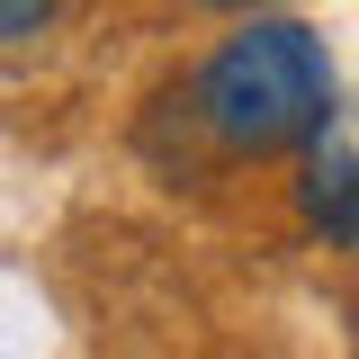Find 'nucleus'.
I'll use <instances>...</instances> for the list:
<instances>
[{
    "label": "nucleus",
    "mask_w": 359,
    "mask_h": 359,
    "mask_svg": "<svg viewBox=\"0 0 359 359\" xmlns=\"http://www.w3.org/2000/svg\"><path fill=\"white\" fill-rule=\"evenodd\" d=\"M63 0H0V45H36Z\"/></svg>",
    "instance_id": "nucleus-3"
},
{
    "label": "nucleus",
    "mask_w": 359,
    "mask_h": 359,
    "mask_svg": "<svg viewBox=\"0 0 359 359\" xmlns=\"http://www.w3.org/2000/svg\"><path fill=\"white\" fill-rule=\"evenodd\" d=\"M297 207L323 243H359V153H341L332 135L306 144V180H297Z\"/></svg>",
    "instance_id": "nucleus-2"
},
{
    "label": "nucleus",
    "mask_w": 359,
    "mask_h": 359,
    "mask_svg": "<svg viewBox=\"0 0 359 359\" xmlns=\"http://www.w3.org/2000/svg\"><path fill=\"white\" fill-rule=\"evenodd\" d=\"M198 9H261V0H198Z\"/></svg>",
    "instance_id": "nucleus-4"
},
{
    "label": "nucleus",
    "mask_w": 359,
    "mask_h": 359,
    "mask_svg": "<svg viewBox=\"0 0 359 359\" xmlns=\"http://www.w3.org/2000/svg\"><path fill=\"white\" fill-rule=\"evenodd\" d=\"M189 135L224 162H261V153H306L332 126V54L297 18H243L233 36L189 72L180 90Z\"/></svg>",
    "instance_id": "nucleus-1"
}]
</instances>
